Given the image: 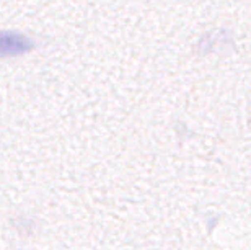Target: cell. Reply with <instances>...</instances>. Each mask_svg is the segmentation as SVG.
Instances as JSON below:
<instances>
[{"mask_svg":"<svg viewBox=\"0 0 251 250\" xmlns=\"http://www.w3.org/2000/svg\"><path fill=\"white\" fill-rule=\"evenodd\" d=\"M34 41L28 38L26 34L12 31H2L0 29V57H12V56H22L34 49Z\"/></svg>","mask_w":251,"mask_h":250,"instance_id":"6da1fadb","label":"cell"}]
</instances>
